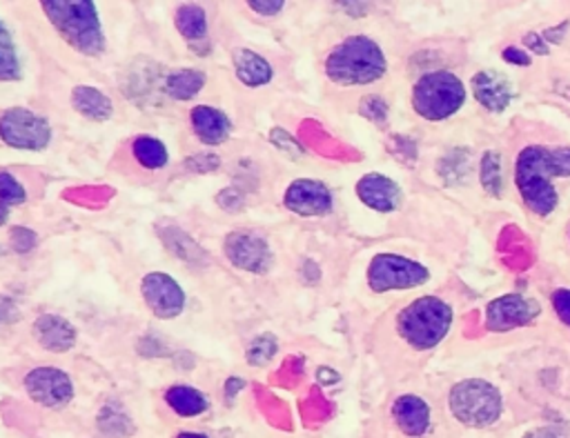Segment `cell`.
Segmentation results:
<instances>
[{
    "instance_id": "4316f807",
    "label": "cell",
    "mask_w": 570,
    "mask_h": 438,
    "mask_svg": "<svg viewBox=\"0 0 570 438\" xmlns=\"http://www.w3.org/2000/svg\"><path fill=\"white\" fill-rule=\"evenodd\" d=\"M481 182L492 197L501 194V158L497 152H488L481 161Z\"/></svg>"
},
{
    "instance_id": "5b68a950",
    "label": "cell",
    "mask_w": 570,
    "mask_h": 438,
    "mask_svg": "<svg viewBox=\"0 0 570 438\" xmlns=\"http://www.w3.org/2000/svg\"><path fill=\"white\" fill-rule=\"evenodd\" d=\"M466 100L464 83L451 72L426 74L412 92V105L426 120H446L462 109Z\"/></svg>"
},
{
    "instance_id": "9c48e42d",
    "label": "cell",
    "mask_w": 570,
    "mask_h": 438,
    "mask_svg": "<svg viewBox=\"0 0 570 438\" xmlns=\"http://www.w3.org/2000/svg\"><path fill=\"white\" fill-rule=\"evenodd\" d=\"M27 394L45 407H62L74 396V386L66 371L56 367H36L25 377Z\"/></svg>"
},
{
    "instance_id": "d4e9b609",
    "label": "cell",
    "mask_w": 570,
    "mask_h": 438,
    "mask_svg": "<svg viewBox=\"0 0 570 438\" xmlns=\"http://www.w3.org/2000/svg\"><path fill=\"white\" fill-rule=\"evenodd\" d=\"M132 152L146 169H161L167 165V150L159 139L143 134L132 143Z\"/></svg>"
},
{
    "instance_id": "8fae6325",
    "label": "cell",
    "mask_w": 570,
    "mask_h": 438,
    "mask_svg": "<svg viewBox=\"0 0 570 438\" xmlns=\"http://www.w3.org/2000/svg\"><path fill=\"white\" fill-rule=\"evenodd\" d=\"M225 257L234 268L252 274L268 272L272 263L268 242L261 236L249 232H232L225 238Z\"/></svg>"
},
{
    "instance_id": "ba28073f",
    "label": "cell",
    "mask_w": 570,
    "mask_h": 438,
    "mask_svg": "<svg viewBox=\"0 0 570 438\" xmlns=\"http://www.w3.org/2000/svg\"><path fill=\"white\" fill-rule=\"evenodd\" d=\"M428 279L430 272L421 263L397 254H379L368 268V283L376 294L391 289H412L423 285Z\"/></svg>"
},
{
    "instance_id": "83f0119b",
    "label": "cell",
    "mask_w": 570,
    "mask_h": 438,
    "mask_svg": "<svg viewBox=\"0 0 570 438\" xmlns=\"http://www.w3.org/2000/svg\"><path fill=\"white\" fill-rule=\"evenodd\" d=\"M277 352V341L272 336H259L247 350V360L252 365H264L268 363Z\"/></svg>"
},
{
    "instance_id": "2e32d148",
    "label": "cell",
    "mask_w": 570,
    "mask_h": 438,
    "mask_svg": "<svg viewBox=\"0 0 570 438\" xmlns=\"http://www.w3.org/2000/svg\"><path fill=\"white\" fill-rule=\"evenodd\" d=\"M193 128L206 145H221L230 139L232 132L230 118L221 109L208 105H199L193 109Z\"/></svg>"
},
{
    "instance_id": "d590c367",
    "label": "cell",
    "mask_w": 570,
    "mask_h": 438,
    "mask_svg": "<svg viewBox=\"0 0 570 438\" xmlns=\"http://www.w3.org/2000/svg\"><path fill=\"white\" fill-rule=\"evenodd\" d=\"M178 438H208V436L206 434H195V431H185Z\"/></svg>"
},
{
    "instance_id": "7402d4cb",
    "label": "cell",
    "mask_w": 570,
    "mask_h": 438,
    "mask_svg": "<svg viewBox=\"0 0 570 438\" xmlns=\"http://www.w3.org/2000/svg\"><path fill=\"white\" fill-rule=\"evenodd\" d=\"M165 401L181 416H199L210 407V401L206 394H201L195 388H187V386L170 388L165 394Z\"/></svg>"
},
{
    "instance_id": "1f68e13d",
    "label": "cell",
    "mask_w": 570,
    "mask_h": 438,
    "mask_svg": "<svg viewBox=\"0 0 570 438\" xmlns=\"http://www.w3.org/2000/svg\"><path fill=\"white\" fill-rule=\"evenodd\" d=\"M16 319H19V309H16V305H14L10 298L0 296V325L14 323Z\"/></svg>"
},
{
    "instance_id": "d6986e66",
    "label": "cell",
    "mask_w": 570,
    "mask_h": 438,
    "mask_svg": "<svg viewBox=\"0 0 570 438\" xmlns=\"http://www.w3.org/2000/svg\"><path fill=\"white\" fill-rule=\"evenodd\" d=\"M234 72H236V79L247 87H261L272 81L270 62L252 49L234 51Z\"/></svg>"
},
{
    "instance_id": "44dd1931",
    "label": "cell",
    "mask_w": 570,
    "mask_h": 438,
    "mask_svg": "<svg viewBox=\"0 0 570 438\" xmlns=\"http://www.w3.org/2000/svg\"><path fill=\"white\" fill-rule=\"evenodd\" d=\"M206 87V74L199 70H176L165 76L163 90L174 100L195 98Z\"/></svg>"
},
{
    "instance_id": "6da1fadb",
    "label": "cell",
    "mask_w": 570,
    "mask_h": 438,
    "mask_svg": "<svg viewBox=\"0 0 570 438\" xmlns=\"http://www.w3.org/2000/svg\"><path fill=\"white\" fill-rule=\"evenodd\" d=\"M570 176V150L559 147H542L531 145L526 147L515 167L517 190L524 203L539 216L550 214L557 208V190L552 180Z\"/></svg>"
},
{
    "instance_id": "f1b7e54d",
    "label": "cell",
    "mask_w": 570,
    "mask_h": 438,
    "mask_svg": "<svg viewBox=\"0 0 570 438\" xmlns=\"http://www.w3.org/2000/svg\"><path fill=\"white\" fill-rule=\"evenodd\" d=\"M552 307L557 311V317L561 323L570 328V289H557L552 292Z\"/></svg>"
},
{
    "instance_id": "f546056e",
    "label": "cell",
    "mask_w": 570,
    "mask_h": 438,
    "mask_svg": "<svg viewBox=\"0 0 570 438\" xmlns=\"http://www.w3.org/2000/svg\"><path fill=\"white\" fill-rule=\"evenodd\" d=\"M12 238H14L16 252H30V249H34V245H36V234L25 227L12 229Z\"/></svg>"
},
{
    "instance_id": "cb8c5ba5",
    "label": "cell",
    "mask_w": 570,
    "mask_h": 438,
    "mask_svg": "<svg viewBox=\"0 0 570 438\" xmlns=\"http://www.w3.org/2000/svg\"><path fill=\"white\" fill-rule=\"evenodd\" d=\"M21 79V60L14 45V38L5 23L0 21V81H19Z\"/></svg>"
},
{
    "instance_id": "30bf717a",
    "label": "cell",
    "mask_w": 570,
    "mask_h": 438,
    "mask_svg": "<svg viewBox=\"0 0 570 438\" xmlns=\"http://www.w3.org/2000/svg\"><path fill=\"white\" fill-rule=\"evenodd\" d=\"M539 315V305L526 296L509 294L495 298L486 307V328L490 332H511L515 328L528 325Z\"/></svg>"
},
{
    "instance_id": "5bb4252c",
    "label": "cell",
    "mask_w": 570,
    "mask_h": 438,
    "mask_svg": "<svg viewBox=\"0 0 570 438\" xmlns=\"http://www.w3.org/2000/svg\"><path fill=\"white\" fill-rule=\"evenodd\" d=\"M357 194L361 203L376 212H393L402 203L399 185L382 174H368L357 182Z\"/></svg>"
},
{
    "instance_id": "836d02e7",
    "label": "cell",
    "mask_w": 570,
    "mask_h": 438,
    "mask_svg": "<svg viewBox=\"0 0 570 438\" xmlns=\"http://www.w3.org/2000/svg\"><path fill=\"white\" fill-rule=\"evenodd\" d=\"M524 438H559V436L550 427H537V429H531Z\"/></svg>"
},
{
    "instance_id": "8992f818",
    "label": "cell",
    "mask_w": 570,
    "mask_h": 438,
    "mask_svg": "<svg viewBox=\"0 0 570 438\" xmlns=\"http://www.w3.org/2000/svg\"><path fill=\"white\" fill-rule=\"evenodd\" d=\"M451 410L457 421L470 427H490L499 421L503 401L495 386L468 379L453 388L451 392Z\"/></svg>"
},
{
    "instance_id": "e575fe53",
    "label": "cell",
    "mask_w": 570,
    "mask_h": 438,
    "mask_svg": "<svg viewBox=\"0 0 570 438\" xmlns=\"http://www.w3.org/2000/svg\"><path fill=\"white\" fill-rule=\"evenodd\" d=\"M526 43H531V45H537V51H539V54H546V51H548V49L542 45L539 36H535V34H528V36H526Z\"/></svg>"
},
{
    "instance_id": "ac0fdd59",
    "label": "cell",
    "mask_w": 570,
    "mask_h": 438,
    "mask_svg": "<svg viewBox=\"0 0 570 438\" xmlns=\"http://www.w3.org/2000/svg\"><path fill=\"white\" fill-rule=\"evenodd\" d=\"M477 100L490 111H503L513 100V87L497 72H481L473 79Z\"/></svg>"
},
{
    "instance_id": "3957f363",
    "label": "cell",
    "mask_w": 570,
    "mask_h": 438,
    "mask_svg": "<svg viewBox=\"0 0 570 438\" xmlns=\"http://www.w3.org/2000/svg\"><path fill=\"white\" fill-rule=\"evenodd\" d=\"M43 12L77 51L85 56H101L105 51L98 12L90 0H45Z\"/></svg>"
},
{
    "instance_id": "484cf974",
    "label": "cell",
    "mask_w": 570,
    "mask_h": 438,
    "mask_svg": "<svg viewBox=\"0 0 570 438\" xmlns=\"http://www.w3.org/2000/svg\"><path fill=\"white\" fill-rule=\"evenodd\" d=\"M25 201H27L25 187L10 171H0V205L14 208V205H23Z\"/></svg>"
},
{
    "instance_id": "ffe728a7",
    "label": "cell",
    "mask_w": 570,
    "mask_h": 438,
    "mask_svg": "<svg viewBox=\"0 0 570 438\" xmlns=\"http://www.w3.org/2000/svg\"><path fill=\"white\" fill-rule=\"evenodd\" d=\"M72 105H74V109L79 114H83L90 120H107L112 116V111H114L112 100L103 92H98L94 87H88V85L74 87Z\"/></svg>"
},
{
    "instance_id": "277c9868",
    "label": "cell",
    "mask_w": 570,
    "mask_h": 438,
    "mask_svg": "<svg viewBox=\"0 0 570 438\" xmlns=\"http://www.w3.org/2000/svg\"><path fill=\"white\" fill-rule=\"evenodd\" d=\"M453 325V309L434 296L410 303L399 315V332L415 350H432L446 339Z\"/></svg>"
},
{
    "instance_id": "603a6c76",
    "label": "cell",
    "mask_w": 570,
    "mask_h": 438,
    "mask_svg": "<svg viewBox=\"0 0 570 438\" xmlns=\"http://www.w3.org/2000/svg\"><path fill=\"white\" fill-rule=\"evenodd\" d=\"M176 29L189 43L203 40L208 36V16H206L203 8L181 5L176 12Z\"/></svg>"
},
{
    "instance_id": "4dcf8cb0",
    "label": "cell",
    "mask_w": 570,
    "mask_h": 438,
    "mask_svg": "<svg viewBox=\"0 0 570 438\" xmlns=\"http://www.w3.org/2000/svg\"><path fill=\"white\" fill-rule=\"evenodd\" d=\"M283 0H270V3H266V0H252L249 3V8L252 10H257L259 14H264V16H275V14H279L281 10H283Z\"/></svg>"
},
{
    "instance_id": "e0dca14e",
    "label": "cell",
    "mask_w": 570,
    "mask_h": 438,
    "mask_svg": "<svg viewBox=\"0 0 570 438\" xmlns=\"http://www.w3.org/2000/svg\"><path fill=\"white\" fill-rule=\"evenodd\" d=\"M393 416L399 429L408 436H423L430 427V407L423 399L404 394L393 405Z\"/></svg>"
},
{
    "instance_id": "4fadbf2b",
    "label": "cell",
    "mask_w": 570,
    "mask_h": 438,
    "mask_svg": "<svg viewBox=\"0 0 570 438\" xmlns=\"http://www.w3.org/2000/svg\"><path fill=\"white\" fill-rule=\"evenodd\" d=\"M286 208L301 216H324L333 210V194L319 180L299 178L288 187Z\"/></svg>"
},
{
    "instance_id": "52a82bcc",
    "label": "cell",
    "mask_w": 570,
    "mask_h": 438,
    "mask_svg": "<svg viewBox=\"0 0 570 438\" xmlns=\"http://www.w3.org/2000/svg\"><path fill=\"white\" fill-rule=\"evenodd\" d=\"M0 139L14 150L40 152L49 145L51 128L47 118L25 107H12L0 116Z\"/></svg>"
},
{
    "instance_id": "7a4b0ae2",
    "label": "cell",
    "mask_w": 570,
    "mask_h": 438,
    "mask_svg": "<svg viewBox=\"0 0 570 438\" xmlns=\"http://www.w3.org/2000/svg\"><path fill=\"white\" fill-rule=\"evenodd\" d=\"M326 74L337 85H370L386 74V56L374 40L352 36L333 49L326 60Z\"/></svg>"
},
{
    "instance_id": "7c38bea8",
    "label": "cell",
    "mask_w": 570,
    "mask_h": 438,
    "mask_svg": "<svg viewBox=\"0 0 570 438\" xmlns=\"http://www.w3.org/2000/svg\"><path fill=\"white\" fill-rule=\"evenodd\" d=\"M141 292L152 315L159 319H176L185 309V292L170 274H148L141 283Z\"/></svg>"
},
{
    "instance_id": "9a60e30c",
    "label": "cell",
    "mask_w": 570,
    "mask_h": 438,
    "mask_svg": "<svg viewBox=\"0 0 570 438\" xmlns=\"http://www.w3.org/2000/svg\"><path fill=\"white\" fill-rule=\"evenodd\" d=\"M34 336L45 350L54 354L70 352L77 343V330L66 319L56 315L38 317L34 323Z\"/></svg>"
},
{
    "instance_id": "d6a6232c",
    "label": "cell",
    "mask_w": 570,
    "mask_h": 438,
    "mask_svg": "<svg viewBox=\"0 0 570 438\" xmlns=\"http://www.w3.org/2000/svg\"><path fill=\"white\" fill-rule=\"evenodd\" d=\"M503 58L509 60V62H522V66L526 68V66H531V56L528 54H524L522 49H517V47H509L503 51Z\"/></svg>"
},
{
    "instance_id": "8d00e7d4",
    "label": "cell",
    "mask_w": 570,
    "mask_h": 438,
    "mask_svg": "<svg viewBox=\"0 0 570 438\" xmlns=\"http://www.w3.org/2000/svg\"><path fill=\"white\" fill-rule=\"evenodd\" d=\"M5 221H8V214L3 208H0V225H5Z\"/></svg>"
}]
</instances>
